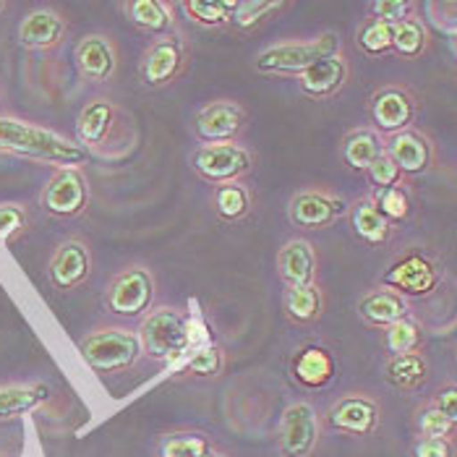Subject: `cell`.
<instances>
[{
    "mask_svg": "<svg viewBox=\"0 0 457 457\" xmlns=\"http://www.w3.org/2000/svg\"><path fill=\"white\" fill-rule=\"evenodd\" d=\"M134 118L107 97H92L79 110L76 118V144L87 154L103 160H120L137 146Z\"/></svg>",
    "mask_w": 457,
    "mask_h": 457,
    "instance_id": "cell-1",
    "label": "cell"
},
{
    "mask_svg": "<svg viewBox=\"0 0 457 457\" xmlns=\"http://www.w3.org/2000/svg\"><path fill=\"white\" fill-rule=\"evenodd\" d=\"M0 152L42 165H55L58 170L81 168L89 160V154L76 141L8 115H0Z\"/></svg>",
    "mask_w": 457,
    "mask_h": 457,
    "instance_id": "cell-2",
    "label": "cell"
},
{
    "mask_svg": "<svg viewBox=\"0 0 457 457\" xmlns=\"http://www.w3.org/2000/svg\"><path fill=\"white\" fill-rule=\"evenodd\" d=\"M137 335H139L141 353H146L149 358L160 363H178L180 358H186V353L191 348L188 319L170 306L149 309L141 317Z\"/></svg>",
    "mask_w": 457,
    "mask_h": 457,
    "instance_id": "cell-3",
    "label": "cell"
},
{
    "mask_svg": "<svg viewBox=\"0 0 457 457\" xmlns=\"http://www.w3.org/2000/svg\"><path fill=\"white\" fill-rule=\"evenodd\" d=\"M81 358L100 374H115L131 369L141 355L139 335L129 327H97L79 343Z\"/></svg>",
    "mask_w": 457,
    "mask_h": 457,
    "instance_id": "cell-4",
    "label": "cell"
},
{
    "mask_svg": "<svg viewBox=\"0 0 457 457\" xmlns=\"http://www.w3.org/2000/svg\"><path fill=\"white\" fill-rule=\"evenodd\" d=\"M340 35L337 32H324L317 39L309 42H282L262 50L253 61L259 73H303L309 66H314L321 58H329L340 53Z\"/></svg>",
    "mask_w": 457,
    "mask_h": 457,
    "instance_id": "cell-5",
    "label": "cell"
},
{
    "mask_svg": "<svg viewBox=\"0 0 457 457\" xmlns=\"http://www.w3.org/2000/svg\"><path fill=\"white\" fill-rule=\"evenodd\" d=\"M253 168H256V154L238 141L199 146L191 154V170L212 186L241 183Z\"/></svg>",
    "mask_w": 457,
    "mask_h": 457,
    "instance_id": "cell-6",
    "label": "cell"
},
{
    "mask_svg": "<svg viewBox=\"0 0 457 457\" xmlns=\"http://www.w3.org/2000/svg\"><path fill=\"white\" fill-rule=\"evenodd\" d=\"M419 112H421V103L413 95V89H408L405 84H385L374 89V95L369 97V115L374 131L382 139L400 134L405 129H413Z\"/></svg>",
    "mask_w": 457,
    "mask_h": 457,
    "instance_id": "cell-7",
    "label": "cell"
},
{
    "mask_svg": "<svg viewBox=\"0 0 457 457\" xmlns=\"http://www.w3.org/2000/svg\"><path fill=\"white\" fill-rule=\"evenodd\" d=\"M154 290H157L154 275L146 267L131 264V267L120 270L107 285V312L123 319L144 317L154 303Z\"/></svg>",
    "mask_w": 457,
    "mask_h": 457,
    "instance_id": "cell-8",
    "label": "cell"
},
{
    "mask_svg": "<svg viewBox=\"0 0 457 457\" xmlns=\"http://www.w3.org/2000/svg\"><path fill=\"white\" fill-rule=\"evenodd\" d=\"M188 69V47L183 37L168 35L152 39L141 58V81L149 89H162L176 84Z\"/></svg>",
    "mask_w": 457,
    "mask_h": 457,
    "instance_id": "cell-9",
    "label": "cell"
},
{
    "mask_svg": "<svg viewBox=\"0 0 457 457\" xmlns=\"http://www.w3.org/2000/svg\"><path fill=\"white\" fill-rule=\"evenodd\" d=\"M244 129H246V110L236 100H214L202 107L191 123V131L202 141V146L236 144L241 139Z\"/></svg>",
    "mask_w": 457,
    "mask_h": 457,
    "instance_id": "cell-10",
    "label": "cell"
},
{
    "mask_svg": "<svg viewBox=\"0 0 457 457\" xmlns=\"http://www.w3.org/2000/svg\"><path fill=\"white\" fill-rule=\"evenodd\" d=\"M39 202L45 212L53 217H63V220L79 217L89 204V183L81 173V168L55 170L47 180V186L42 188Z\"/></svg>",
    "mask_w": 457,
    "mask_h": 457,
    "instance_id": "cell-11",
    "label": "cell"
},
{
    "mask_svg": "<svg viewBox=\"0 0 457 457\" xmlns=\"http://www.w3.org/2000/svg\"><path fill=\"white\" fill-rule=\"evenodd\" d=\"M439 280L442 275L431 259H426L423 253H405L385 272L382 285L403 298H426L439 287Z\"/></svg>",
    "mask_w": 457,
    "mask_h": 457,
    "instance_id": "cell-12",
    "label": "cell"
},
{
    "mask_svg": "<svg viewBox=\"0 0 457 457\" xmlns=\"http://www.w3.org/2000/svg\"><path fill=\"white\" fill-rule=\"evenodd\" d=\"M319 413L312 403H293L280 421V453L285 457H309L319 445Z\"/></svg>",
    "mask_w": 457,
    "mask_h": 457,
    "instance_id": "cell-13",
    "label": "cell"
},
{
    "mask_svg": "<svg viewBox=\"0 0 457 457\" xmlns=\"http://www.w3.org/2000/svg\"><path fill=\"white\" fill-rule=\"evenodd\" d=\"M351 210V204L337 196V194H327V191H301L290 199L287 217L295 228L303 230H324L329 225H335L340 217H345Z\"/></svg>",
    "mask_w": 457,
    "mask_h": 457,
    "instance_id": "cell-14",
    "label": "cell"
},
{
    "mask_svg": "<svg viewBox=\"0 0 457 457\" xmlns=\"http://www.w3.org/2000/svg\"><path fill=\"white\" fill-rule=\"evenodd\" d=\"M385 152L392 157V162L397 165L400 176H423L431 170L434 165V141L428 139L423 131L405 129L400 134H392L385 139Z\"/></svg>",
    "mask_w": 457,
    "mask_h": 457,
    "instance_id": "cell-15",
    "label": "cell"
},
{
    "mask_svg": "<svg viewBox=\"0 0 457 457\" xmlns=\"http://www.w3.org/2000/svg\"><path fill=\"white\" fill-rule=\"evenodd\" d=\"M73 63L87 84H107L118 71V50L107 35H87L73 50Z\"/></svg>",
    "mask_w": 457,
    "mask_h": 457,
    "instance_id": "cell-16",
    "label": "cell"
},
{
    "mask_svg": "<svg viewBox=\"0 0 457 457\" xmlns=\"http://www.w3.org/2000/svg\"><path fill=\"white\" fill-rule=\"evenodd\" d=\"M348 76H351V66H348V61H345V55L340 50V53L329 55V58L317 61L314 66H309L303 73H298L295 81H298V89L306 97H312V100H329V97H335L348 84Z\"/></svg>",
    "mask_w": 457,
    "mask_h": 457,
    "instance_id": "cell-17",
    "label": "cell"
},
{
    "mask_svg": "<svg viewBox=\"0 0 457 457\" xmlns=\"http://www.w3.org/2000/svg\"><path fill=\"white\" fill-rule=\"evenodd\" d=\"M69 35V21L53 8H37L19 24V45L37 53H50L61 47Z\"/></svg>",
    "mask_w": 457,
    "mask_h": 457,
    "instance_id": "cell-18",
    "label": "cell"
},
{
    "mask_svg": "<svg viewBox=\"0 0 457 457\" xmlns=\"http://www.w3.org/2000/svg\"><path fill=\"white\" fill-rule=\"evenodd\" d=\"M92 275V253L81 241H63L55 248L47 264V278L58 290H73L89 280Z\"/></svg>",
    "mask_w": 457,
    "mask_h": 457,
    "instance_id": "cell-19",
    "label": "cell"
},
{
    "mask_svg": "<svg viewBox=\"0 0 457 457\" xmlns=\"http://www.w3.org/2000/svg\"><path fill=\"white\" fill-rule=\"evenodd\" d=\"M329 426L351 434V436H369L379 426V405L366 395H348L337 400L329 411Z\"/></svg>",
    "mask_w": 457,
    "mask_h": 457,
    "instance_id": "cell-20",
    "label": "cell"
},
{
    "mask_svg": "<svg viewBox=\"0 0 457 457\" xmlns=\"http://www.w3.org/2000/svg\"><path fill=\"white\" fill-rule=\"evenodd\" d=\"M278 275L287 287H309L317 285L319 259L317 248L306 238H290L278 251Z\"/></svg>",
    "mask_w": 457,
    "mask_h": 457,
    "instance_id": "cell-21",
    "label": "cell"
},
{
    "mask_svg": "<svg viewBox=\"0 0 457 457\" xmlns=\"http://www.w3.org/2000/svg\"><path fill=\"white\" fill-rule=\"evenodd\" d=\"M120 8L126 19L144 35L154 37V39L176 35V16H173L176 5L168 0H129Z\"/></svg>",
    "mask_w": 457,
    "mask_h": 457,
    "instance_id": "cell-22",
    "label": "cell"
},
{
    "mask_svg": "<svg viewBox=\"0 0 457 457\" xmlns=\"http://www.w3.org/2000/svg\"><path fill=\"white\" fill-rule=\"evenodd\" d=\"M335 369H337V363H335L332 353L321 348V345H306L293 358L295 382L309 389L327 387L335 379Z\"/></svg>",
    "mask_w": 457,
    "mask_h": 457,
    "instance_id": "cell-23",
    "label": "cell"
},
{
    "mask_svg": "<svg viewBox=\"0 0 457 457\" xmlns=\"http://www.w3.org/2000/svg\"><path fill=\"white\" fill-rule=\"evenodd\" d=\"M358 317L363 319L366 324H371V327L385 329V327L400 321V319L411 317V309H408V301L403 295L392 293L387 287H379V290L366 293L358 301Z\"/></svg>",
    "mask_w": 457,
    "mask_h": 457,
    "instance_id": "cell-24",
    "label": "cell"
},
{
    "mask_svg": "<svg viewBox=\"0 0 457 457\" xmlns=\"http://www.w3.org/2000/svg\"><path fill=\"white\" fill-rule=\"evenodd\" d=\"M382 154H385V139L374 129H355V131H348L345 139H343V146H340L343 162L351 170H358V173H366L371 168V162L377 157H382Z\"/></svg>",
    "mask_w": 457,
    "mask_h": 457,
    "instance_id": "cell-25",
    "label": "cell"
},
{
    "mask_svg": "<svg viewBox=\"0 0 457 457\" xmlns=\"http://www.w3.org/2000/svg\"><path fill=\"white\" fill-rule=\"evenodd\" d=\"M385 379L389 387L403 389V392L421 389L428 379V361L423 358L421 351L392 355L385 366Z\"/></svg>",
    "mask_w": 457,
    "mask_h": 457,
    "instance_id": "cell-26",
    "label": "cell"
},
{
    "mask_svg": "<svg viewBox=\"0 0 457 457\" xmlns=\"http://www.w3.org/2000/svg\"><path fill=\"white\" fill-rule=\"evenodd\" d=\"M348 212H351L353 230H355V236H358L363 244H369V246H382V244H387L389 233H392V225L379 214V210L374 207V202H371L369 196L361 199V202H355Z\"/></svg>",
    "mask_w": 457,
    "mask_h": 457,
    "instance_id": "cell-27",
    "label": "cell"
},
{
    "mask_svg": "<svg viewBox=\"0 0 457 457\" xmlns=\"http://www.w3.org/2000/svg\"><path fill=\"white\" fill-rule=\"evenodd\" d=\"M282 312L293 324H314L324 312V295L319 285L309 287H287L282 295Z\"/></svg>",
    "mask_w": 457,
    "mask_h": 457,
    "instance_id": "cell-28",
    "label": "cell"
},
{
    "mask_svg": "<svg viewBox=\"0 0 457 457\" xmlns=\"http://www.w3.org/2000/svg\"><path fill=\"white\" fill-rule=\"evenodd\" d=\"M47 397H50V387L47 385H11V387H0V421L32 413Z\"/></svg>",
    "mask_w": 457,
    "mask_h": 457,
    "instance_id": "cell-29",
    "label": "cell"
},
{
    "mask_svg": "<svg viewBox=\"0 0 457 457\" xmlns=\"http://www.w3.org/2000/svg\"><path fill=\"white\" fill-rule=\"evenodd\" d=\"M180 11L202 29H222L233 21L236 0H183Z\"/></svg>",
    "mask_w": 457,
    "mask_h": 457,
    "instance_id": "cell-30",
    "label": "cell"
},
{
    "mask_svg": "<svg viewBox=\"0 0 457 457\" xmlns=\"http://www.w3.org/2000/svg\"><path fill=\"white\" fill-rule=\"evenodd\" d=\"M212 207L217 212L220 220L225 222H238L248 217V212L253 207L251 202V191L244 183H225V186H214V196H212Z\"/></svg>",
    "mask_w": 457,
    "mask_h": 457,
    "instance_id": "cell-31",
    "label": "cell"
},
{
    "mask_svg": "<svg viewBox=\"0 0 457 457\" xmlns=\"http://www.w3.org/2000/svg\"><path fill=\"white\" fill-rule=\"evenodd\" d=\"M392 50L405 61H416L428 50V32L419 16H411L403 24L392 27Z\"/></svg>",
    "mask_w": 457,
    "mask_h": 457,
    "instance_id": "cell-32",
    "label": "cell"
},
{
    "mask_svg": "<svg viewBox=\"0 0 457 457\" xmlns=\"http://www.w3.org/2000/svg\"><path fill=\"white\" fill-rule=\"evenodd\" d=\"M382 343H385L389 358L403 355V353H416L421 348V327L411 317L400 319L382 329Z\"/></svg>",
    "mask_w": 457,
    "mask_h": 457,
    "instance_id": "cell-33",
    "label": "cell"
},
{
    "mask_svg": "<svg viewBox=\"0 0 457 457\" xmlns=\"http://www.w3.org/2000/svg\"><path fill=\"white\" fill-rule=\"evenodd\" d=\"M374 202V207L379 210V214L387 220L389 225L408 220L411 214V196L403 186H389V188H379L369 196Z\"/></svg>",
    "mask_w": 457,
    "mask_h": 457,
    "instance_id": "cell-34",
    "label": "cell"
},
{
    "mask_svg": "<svg viewBox=\"0 0 457 457\" xmlns=\"http://www.w3.org/2000/svg\"><path fill=\"white\" fill-rule=\"evenodd\" d=\"M212 453V445L202 434H170L160 445V457H207Z\"/></svg>",
    "mask_w": 457,
    "mask_h": 457,
    "instance_id": "cell-35",
    "label": "cell"
},
{
    "mask_svg": "<svg viewBox=\"0 0 457 457\" xmlns=\"http://www.w3.org/2000/svg\"><path fill=\"white\" fill-rule=\"evenodd\" d=\"M355 42L366 55L379 58V55L392 50V27L377 21V19H366L361 24V29H358V35H355Z\"/></svg>",
    "mask_w": 457,
    "mask_h": 457,
    "instance_id": "cell-36",
    "label": "cell"
},
{
    "mask_svg": "<svg viewBox=\"0 0 457 457\" xmlns=\"http://www.w3.org/2000/svg\"><path fill=\"white\" fill-rule=\"evenodd\" d=\"M225 366V358L222 351L217 345H199L196 351L191 353L183 363V374H191V377H217Z\"/></svg>",
    "mask_w": 457,
    "mask_h": 457,
    "instance_id": "cell-37",
    "label": "cell"
},
{
    "mask_svg": "<svg viewBox=\"0 0 457 457\" xmlns=\"http://www.w3.org/2000/svg\"><path fill=\"white\" fill-rule=\"evenodd\" d=\"M282 8H285V3H275V0H236L230 24H236L238 29H251L262 19H267L270 13H278Z\"/></svg>",
    "mask_w": 457,
    "mask_h": 457,
    "instance_id": "cell-38",
    "label": "cell"
},
{
    "mask_svg": "<svg viewBox=\"0 0 457 457\" xmlns=\"http://www.w3.org/2000/svg\"><path fill=\"white\" fill-rule=\"evenodd\" d=\"M369 11H371V19H377L387 27H397L413 16L416 3H411V0H377L369 5Z\"/></svg>",
    "mask_w": 457,
    "mask_h": 457,
    "instance_id": "cell-39",
    "label": "cell"
},
{
    "mask_svg": "<svg viewBox=\"0 0 457 457\" xmlns=\"http://www.w3.org/2000/svg\"><path fill=\"white\" fill-rule=\"evenodd\" d=\"M419 431H421V439H447V442H453L455 423L447 421L436 408L426 405L419 413Z\"/></svg>",
    "mask_w": 457,
    "mask_h": 457,
    "instance_id": "cell-40",
    "label": "cell"
},
{
    "mask_svg": "<svg viewBox=\"0 0 457 457\" xmlns=\"http://www.w3.org/2000/svg\"><path fill=\"white\" fill-rule=\"evenodd\" d=\"M366 176H369V180H371L374 191H379V188H389V186H400V178H403L400 176V170H397V165L392 162V157H389L387 152L371 162V168L366 170Z\"/></svg>",
    "mask_w": 457,
    "mask_h": 457,
    "instance_id": "cell-41",
    "label": "cell"
},
{
    "mask_svg": "<svg viewBox=\"0 0 457 457\" xmlns=\"http://www.w3.org/2000/svg\"><path fill=\"white\" fill-rule=\"evenodd\" d=\"M27 230V212L19 204H0V238H19Z\"/></svg>",
    "mask_w": 457,
    "mask_h": 457,
    "instance_id": "cell-42",
    "label": "cell"
},
{
    "mask_svg": "<svg viewBox=\"0 0 457 457\" xmlns=\"http://www.w3.org/2000/svg\"><path fill=\"white\" fill-rule=\"evenodd\" d=\"M431 408H436L447 421L457 423V387L455 385H447L436 392V397L428 403Z\"/></svg>",
    "mask_w": 457,
    "mask_h": 457,
    "instance_id": "cell-43",
    "label": "cell"
},
{
    "mask_svg": "<svg viewBox=\"0 0 457 457\" xmlns=\"http://www.w3.org/2000/svg\"><path fill=\"white\" fill-rule=\"evenodd\" d=\"M453 442L447 439H419L413 447V457H453Z\"/></svg>",
    "mask_w": 457,
    "mask_h": 457,
    "instance_id": "cell-44",
    "label": "cell"
},
{
    "mask_svg": "<svg viewBox=\"0 0 457 457\" xmlns=\"http://www.w3.org/2000/svg\"><path fill=\"white\" fill-rule=\"evenodd\" d=\"M5 8H8V5H5V3H3V0H0V13H3V11H5Z\"/></svg>",
    "mask_w": 457,
    "mask_h": 457,
    "instance_id": "cell-45",
    "label": "cell"
},
{
    "mask_svg": "<svg viewBox=\"0 0 457 457\" xmlns=\"http://www.w3.org/2000/svg\"><path fill=\"white\" fill-rule=\"evenodd\" d=\"M207 457H222V455H214V453H210V455H207Z\"/></svg>",
    "mask_w": 457,
    "mask_h": 457,
    "instance_id": "cell-46",
    "label": "cell"
}]
</instances>
